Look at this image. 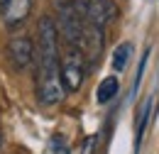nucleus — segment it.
Masks as SVG:
<instances>
[{
	"instance_id": "1",
	"label": "nucleus",
	"mask_w": 159,
	"mask_h": 154,
	"mask_svg": "<svg viewBox=\"0 0 159 154\" xmlns=\"http://www.w3.org/2000/svg\"><path fill=\"white\" fill-rule=\"evenodd\" d=\"M37 96L44 105H57L64 96L59 76V29L52 17L39 20V42H37Z\"/></svg>"
},
{
	"instance_id": "2",
	"label": "nucleus",
	"mask_w": 159,
	"mask_h": 154,
	"mask_svg": "<svg viewBox=\"0 0 159 154\" xmlns=\"http://www.w3.org/2000/svg\"><path fill=\"white\" fill-rule=\"evenodd\" d=\"M86 69H88V57L79 47L66 44V52L59 54V76L64 91H69V93L79 91L83 83V76H86Z\"/></svg>"
},
{
	"instance_id": "3",
	"label": "nucleus",
	"mask_w": 159,
	"mask_h": 154,
	"mask_svg": "<svg viewBox=\"0 0 159 154\" xmlns=\"http://www.w3.org/2000/svg\"><path fill=\"white\" fill-rule=\"evenodd\" d=\"M34 54H37V49H34L32 39H27V37H15L10 44H7V57H10V64H12L17 71L30 69V66L34 64Z\"/></svg>"
},
{
	"instance_id": "4",
	"label": "nucleus",
	"mask_w": 159,
	"mask_h": 154,
	"mask_svg": "<svg viewBox=\"0 0 159 154\" xmlns=\"http://www.w3.org/2000/svg\"><path fill=\"white\" fill-rule=\"evenodd\" d=\"M30 7H32V0H7V5H5L0 12L5 15V22H7L10 27H17V25L25 22Z\"/></svg>"
},
{
	"instance_id": "5",
	"label": "nucleus",
	"mask_w": 159,
	"mask_h": 154,
	"mask_svg": "<svg viewBox=\"0 0 159 154\" xmlns=\"http://www.w3.org/2000/svg\"><path fill=\"white\" fill-rule=\"evenodd\" d=\"M118 91H120L118 76H108V78H103V81H100L98 91H96V98H98V103H108L110 98L118 96Z\"/></svg>"
},
{
	"instance_id": "6",
	"label": "nucleus",
	"mask_w": 159,
	"mask_h": 154,
	"mask_svg": "<svg viewBox=\"0 0 159 154\" xmlns=\"http://www.w3.org/2000/svg\"><path fill=\"white\" fill-rule=\"evenodd\" d=\"M149 113H152V98H147V100L142 103V108H139V115H137V137H135V152H137L139 144H142L144 127H147V122H149Z\"/></svg>"
},
{
	"instance_id": "7",
	"label": "nucleus",
	"mask_w": 159,
	"mask_h": 154,
	"mask_svg": "<svg viewBox=\"0 0 159 154\" xmlns=\"http://www.w3.org/2000/svg\"><path fill=\"white\" fill-rule=\"evenodd\" d=\"M130 54H132V44H120L118 49L113 52V66H115V71H122L125 66H127V59H130Z\"/></svg>"
},
{
	"instance_id": "8",
	"label": "nucleus",
	"mask_w": 159,
	"mask_h": 154,
	"mask_svg": "<svg viewBox=\"0 0 159 154\" xmlns=\"http://www.w3.org/2000/svg\"><path fill=\"white\" fill-rule=\"evenodd\" d=\"M5 5H7V0H0V10H2V7H5Z\"/></svg>"
},
{
	"instance_id": "9",
	"label": "nucleus",
	"mask_w": 159,
	"mask_h": 154,
	"mask_svg": "<svg viewBox=\"0 0 159 154\" xmlns=\"http://www.w3.org/2000/svg\"><path fill=\"white\" fill-rule=\"evenodd\" d=\"M0 144H2V135H0Z\"/></svg>"
}]
</instances>
